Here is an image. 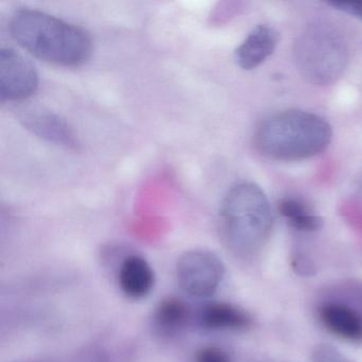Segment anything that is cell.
Here are the masks:
<instances>
[{"label": "cell", "instance_id": "obj_1", "mask_svg": "<svg viewBox=\"0 0 362 362\" xmlns=\"http://www.w3.org/2000/svg\"><path fill=\"white\" fill-rule=\"evenodd\" d=\"M10 31L24 49L52 64L79 66L92 56V39L86 30L37 10H18Z\"/></svg>", "mask_w": 362, "mask_h": 362}, {"label": "cell", "instance_id": "obj_2", "mask_svg": "<svg viewBox=\"0 0 362 362\" xmlns=\"http://www.w3.org/2000/svg\"><path fill=\"white\" fill-rule=\"evenodd\" d=\"M332 139L330 124L321 116L287 110L262 120L255 131L258 151L281 162L307 160L322 153Z\"/></svg>", "mask_w": 362, "mask_h": 362}, {"label": "cell", "instance_id": "obj_3", "mask_svg": "<svg viewBox=\"0 0 362 362\" xmlns=\"http://www.w3.org/2000/svg\"><path fill=\"white\" fill-rule=\"evenodd\" d=\"M219 226L224 243L237 255L259 251L273 226L272 209L264 190L250 182L230 188L221 204Z\"/></svg>", "mask_w": 362, "mask_h": 362}, {"label": "cell", "instance_id": "obj_4", "mask_svg": "<svg viewBox=\"0 0 362 362\" xmlns=\"http://www.w3.org/2000/svg\"><path fill=\"white\" fill-rule=\"evenodd\" d=\"M293 52L300 74L319 86L336 81L349 61L346 44L326 25H313L305 30L294 44Z\"/></svg>", "mask_w": 362, "mask_h": 362}, {"label": "cell", "instance_id": "obj_5", "mask_svg": "<svg viewBox=\"0 0 362 362\" xmlns=\"http://www.w3.org/2000/svg\"><path fill=\"white\" fill-rule=\"evenodd\" d=\"M177 284L188 296L209 298L219 288L224 276V266L213 252L196 249L185 252L177 259Z\"/></svg>", "mask_w": 362, "mask_h": 362}, {"label": "cell", "instance_id": "obj_6", "mask_svg": "<svg viewBox=\"0 0 362 362\" xmlns=\"http://www.w3.org/2000/svg\"><path fill=\"white\" fill-rule=\"evenodd\" d=\"M39 88L35 67L11 48L0 52V100L18 101L29 98Z\"/></svg>", "mask_w": 362, "mask_h": 362}, {"label": "cell", "instance_id": "obj_7", "mask_svg": "<svg viewBox=\"0 0 362 362\" xmlns=\"http://www.w3.org/2000/svg\"><path fill=\"white\" fill-rule=\"evenodd\" d=\"M21 124L42 139L67 149H78L79 143L75 133L64 119L52 111L40 107H26L20 110Z\"/></svg>", "mask_w": 362, "mask_h": 362}, {"label": "cell", "instance_id": "obj_8", "mask_svg": "<svg viewBox=\"0 0 362 362\" xmlns=\"http://www.w3.org/2000/svg\"><path fill=\"white\" fill-rule=\"evenodd\" d=\"M279 35L267 25H258L235 50V60L240 69L252 71L260 66L274 52Z\"/></svg>", "mask_w": 362, "mask_h": 362}, {"label": "cell", "instance_id": "obj_9", "mask_svg": "<svg viewBox=\"0 0 362 362\" xmlns=\"http://www.w3.org/2000/svg\"><path fill=\"white\" fill-rule=\"evenodd\" d=\"M319 317L332 334L345 340L362 342V315L346 303L330 300L322 305Z\"/></svg>", "mask_w": 362, "mask_h": 362}, {"label": "cell", "instance_id": "obj_10", "mask_svg": "<svg viewBox=\"0 0 362 362\" xmlns=\"http://www.w3.org/2000/svg\"><path fill=\"white\" fill-rule=\"evenodd\" d=\"M120 288L131 298H143L153 289L156 275L149 262L139 255H130L120 264Z\"/></svg>", "mask_w": 362, "mask_h": 362}, {"label": "cell", "instance_id": "obj_11", "mask_svg": "<svg viewBox=\"0 0 362 362\" xmlns=\"http://www.w3.org/2000/svg\"><path fill=\"white\" fill-rule=\"evenodd\" d=\"M190 317L189 306L181 298L170 296L160 300L154 309L152 328L158 336L173 338L185 329Z\"/></svg>", "mask_w": 362, "mask_h": 362}, {"label": "cell", "instance_id": "obj_12", "mask_svg": "<svg viewBox=\"0 0 362 362\" xmlns=\"http://www.w3.org/2000/svg\"><path fill=\"white\" fill-rule=\"evenodd\" d=\"M197 321L209 330H241L251 325V317L245 310L223 302L204 305L197 315Z\"/></svg>", "mask_w": 362, "mask_h": 362}, {"label": "cell", "instance_id": "obj_13", "mask_svg": "<svg viewBox=\"0 0 362 362\" xmlns=\"http://www.w3.org/2000/svg\"><path fill=\"white\" fill-rule=\"evenodd\" d=\"M277 211L292 228L302 232H317L323 226V219L300 199L291 197L281 199L277 204Z\"/></svg>", "mask_w": 362, "mask_h": 362}, {"label": "cell", "instance_id": "obj_14", "mask_svg": "<svg viewBox=\"0 0 362 362\" xmlns=\"http://www.w3.org/2000/svg\"><path fill=\"white\" fill-rule=\"evenodd\" d=\"M196 362H230V359L220 347L205 346L197 353Z\"/></svg>", "mask_w": 362, "mask_h": 362}, {"label": "cell", "instance_id": "obj_15", "mask_svg": "<svg viewBox=\"0 0 362 362\" xmlns=\"http://www.w3.org/2000/svg\"><path fill=\"white\" fill-rule=\"evenodd\" d=\"M315 362H349L334 347L320 345L315 351Z\"/></svg>", "mask_w": 362, "mask_h": 362}, {"label": "cell", "instance_id": "obj_16", "mask_svg": "<svg viewBox=\"0 0 362 362\" xmlns=\"http://www.w3.org/2000/svg\"><path fill=\"white\" fill-rule=\"evenodd\" d=\"M328 5L332 6L339 11L344 12L349 16L362 21V1H332Z\"/></svg>", "mask_w": 362, "mask_h": 362}]
</instances>
